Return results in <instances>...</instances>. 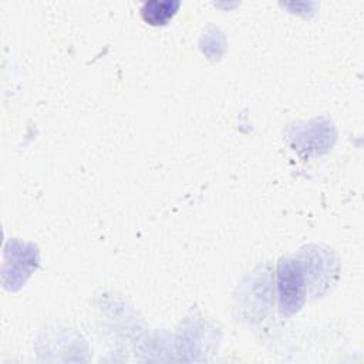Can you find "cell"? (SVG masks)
I'll use <instances>...</instances> for the list:
<instances>
[{
	"label": "cell",
	"instance_id": "obj_1",
	"mask_svg": "<svg viewBox=\"0 0 364 364\" xmlns=\"http://www.w3.org/2000/svg\"><path fill=\"white\" fill-rule=\"evenodd\" d=\"M279 293L283 311H294L303 300V277L297 264L284 262L279 270Z\"/></svg>",
	"mask_w": 364,
	"mask_h": 364
},
{
	"label": "cell",
	"instance_id": "obj_2",
	"mask_svg": "<svg viewBox=\"0 0 364 364\" xmlns=\"http://www.w3.org/2000/svg\"><path fill=\"white\" fill-rule=\"evenodd\" d=\"M178 7H179V1H175V0H166V1L154 0L142 6L141 14L146 23L152 26H158V24H165L176 13Z\"/></svg>",
	"mask_w": 364,
	"mask_h": 364
}]
</instances>
